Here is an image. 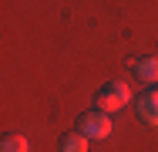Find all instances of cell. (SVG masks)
<instances>
[{
  "instance_id": "cell-1",
  "label": "cell",
  "mask_w": 158,
  "mask_h": 152,
  "mask_svg": "<svg viewBox=\"0 0 158 152\" xmlns=\"http://www.w3.org/2000/svg\"><path fill=\"white\" fill-rule=\"evenodd\" d=\"M128 98H131V91H128L125 81H104L94 95V108L98 112H104V115H111V112H118V108H125Z\"/></svg>"
},
{
  "instance_id": "cell-2",
  "label": "cell",
  "mask_w": 158,
  "mask_h": 152,
  "mask_svg": "<svg viewBox=\"0 0 158 152\" xmlns=\"http://www.w3.org/2000/svg\"><path fill=\"white\" fill-rule=\"evenodd\" d=\"M77 132H84L88 139H108V135H111V118H108L104 112L91 108V112H84V115L77 118Z\"/></svg>"
},
{
  "instance_id": "cell-3",
  "label": "cell",
  "mask_w": 158,
  "mask_h": 152,
  "mask_svg": "<svg viewBox=\"0 0 158 152\" xmlns=\"http://www.w3.org/2000/svg\"><path fill=\"white\" fill-rule=\"evenodd\" d=\"M135 108H138V118L145 125H158V88H148L145 95H138Z\"/></svg>"
},
{
  "instance_id": "cell-4",
  "label": "cell",
  "mask_w": 158,
  "mask_h": 152,
  "mask_svg": "<svg viewBox=\"0 0 158 152\" xmlns=\"http://www.w3.org/2000/svg\"><path fill=\"white\" fill-rule=\"evenodd\" d=\"M131 68L138 71V78L145 85H155L158 81V58H141V61H131Z\"/></svg>"
},
{
  "instance_id": "cell-5",
  "label": "cell",
  "mask_w": 158,
  "mask_h": 152,
  "mask_svg": "<svg viewBox=\"0 0 158 152\" xmlns=\"http://www.w3.org/2000/svg\"><path fill=\"white\" fill-rule=\"evenodd\" d=\"M61 152H88V135L84 132H64L61 135V145H57Z\"/></svg>"
},
{
  "instance_id": "cell-6",
  "label": "cell",
  "mask_w": 158,
  "mask_h": 152,
  "mask_svg": "<svg viewBox=\"0 0 158 152\" xmlns=\"http://www.w3.org/2000/svg\"><path fill=\"white\" fill-rule=\"evenodd\" d=\"M0 152H31V145H27L24 135H7V139L0 142Z\"/></svg>"
}]
</instances>
